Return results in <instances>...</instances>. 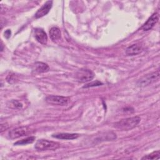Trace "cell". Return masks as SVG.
I'll return each mask as SVG.
<instances>
[{
    "label": "cell",
    "mask_w": 160,
    "mask_h": 160,
    "mask_svg": "<svg viewBox=\"0 0 160 160\" xmlns=\"http://www.w3.org/2000/svg\"><path fill=\"white\" fill-rule=\"evenodd\" d=\"M16 80H18L17 76H16L14 74H12V73L9 74L7 76V78H6V81H7L9 83H10V84H12V83L15 82Z\"/></svg>",
    "instance_id": "17"
},
{
    "label": "cell",
    "mask_w": 160,
    "mask_h": 160,
    "mask_svg": "<svg viewBox=\"0 0 160 160\" xmlns=\"http://www.w3.org/2000/svg\"><path fill=\"white\" fill-rule=\"evenodd\" d=\"M49 35L52 41H56L61 39V32L58 27H52L49 31Z\"/></svg>",
    "instance_id": "13"
},
{
    "label": "cell",
    "mask_w": 160,
    "mask_h": 160,
    "mask_svg": "<svg viewBox=\"0 0 160 160\" xmlns=\"http://www.w3.org/2000/svg\"><path fill=\"white\" fill-rule=\"evenodd\" d=\"M49 66L47 64L42 62H37L33 66V70L38 72H45L49 70Z\"/></svg>",
    "instance_id": "12"
},
{
    "label": "cell",
    "mask_w": 160,
    "mask_h": 160,
    "mask_svg": "<svg viewBox=\"0 0 160 160\" xmlns=\"http://www.w3.org/2000/svg\"><path fill=\"white\" fill-rule=\"evenodd\" d=\"M142 51V48L141 45L138 44H134L129 47H128L126 49V53L128 56H134L141 53Z\"/></svg>",
    "instance_id": "10"
},
{
    "label": "cell",
    "mask_w": 160,
    "mask_h": 160,
    "mask_svg": "<svg viewBox=\"0 0 160 160\" xmlns=\"http://www.w3.org/2000/svg\"><path fill=\"white\" fill-rule=\"evenodd\" d=\"M52 1H46L43 4V6L38 10V11L35 14V18H41V17L46 15L49 12L51 8H52Z\"/></svg>",
    "instance_id": "8"
},
{
    "label": "cell",
    "mask_w": 160,
    "mask_h": 160,
    "mask_svg": "<svg viewBox=\"0 0 160 160\" xmlns=\"http://www.w3.org/2000/svg\"><path fill=\"white\" fill-rule=\"evenodd\" d=\"M160 156V152L159 151H156L154 152H152V153L148 154L143 158H142V159H159Z\"/></svg>",
    "instance_id": "15"
},
{
    "label": "cell",
    "mask_w": 160,
    "mask_h": 160,
    "mask_svg": "<svg viewBox=\"0 0 160 160\" xmlns=\"http://www.w3.org/2000/svg\"><path fill=\"white\" fill-rule=\"evenodd\" d=\"M159 79V71L158 70L157 71L146 74L144 76H142L141 78H140L137 82V86L138 87L144 88L158 81Z\"/></svg>",
    "instance_id": "2"
},
{
    "label": "cell",
    "mask_w": 160,
    "mask_h": 160,
    "mask_svg": "<svg viewBox=\"0 0 160 160\" xmlns=\"http://www.w3.org/2000/svg\"><path fill=\"white\" fill-rule=\"evenodd\" d=\"M30 131V128L28 126L18 127L9 131V136L11 139H16L27 135Z\"/></svg>",
    "instance_id": "6"
},
{
    "label": "cell",
    "mask_w": 160,
    "mask_h": 160,
    "mask_svg": "<svg viewBox=\"0 0 160 160\" xmlns=\"http://www.w3.org/2000/svg\"><path fill=\"white\" fill-rule=\"evenodd\" d=\"M140 121L139 116H134L120 120L114 124V126L121 131H128L135 128Z\"/></svg>",
    "instance_id": "1"
},
{
    "label": "cell",
    "mask_w": 160,
    "mask_h": 160,
    "mask_svg": "<svg viewBox=\"0 0 160 160\" xmlns=\"http://www.w3.org/2000/svg\"><path fill=\"white\" fill-rule=\"evenodd\" d=\"M46 101L48 103L50 104L65 106L69 102V98L64 96L51 95V96H48L46 98Z\"/></svg>",
    "instance_id": "5"
},
{
    "label": "cell",
    "mask_w": 160,
    "mask_h": 160,
    "mask_svg": "<svg viewBox=\"0 0 160 160\" xmlns=\"http://www.w3.org/2000/svg\"><path fill=\"white\" fill-rule=\"evenodd\" d=\"M9 106L12 108H16V109H20L22 107V104L16 100H12L9 102Z\"/></svg>",
    "instance_id": "16"
},
{
    "label": "cell",
    "mask_w": 160,
    "mask_h": 160,
    "mask_svg": "<svg viewBox=\"0 0 160 160\" xmlns=\"http://www.w3.org/2000/svg\"><path fill=\"white\" fill-rule=\"evenodd\" d=\"M101 84H102V82L97 81L96 82H91L89 84H86V86H84L83 88H89V87H94V86H101Z\"/></svg>",
    "instance_id": "18"
},
{
    "label": "cell",
    "mask_w": 160,
    "mask_h": 160,
    "mask_svg": "<svg viewBox=\"0 0 160 160\" xmlns=\"http://www.w3.org/2000/svg\"><path fill=\"white\" fill-rule=\"evenodd\" d=\"M11 32L9 29H8L6 30L5 32H4V36L6 38H9L10 36H11Z\"/></svg>",
    "instance_id": "19"
},
{
    "label": "cell",
    "mask_w": 160,
    "mask_h": 160,
    "mask_svg": "<svg viewBox=\"0 0 160 160\" xmlns=\"http://www.w3.org/2000/svg\"><path fill=\"white\" fill-rule=\"evenodd\" d=\"M35 140V137L34 136H30L28 138H26L25 139H21L20 141H18L17 142H16L14 144V145H24V144H30L34 142V141Z\"/></svg>",
    "instance_id": "14"
},
{
    "label": "cell",
    "mask_w": 160,
    "mask_h": 160,
    "mask_svg": "<svg viewBox=\"0 0 160 160\" xmlns=\"http://www.w3.org/2000/svg\"><path fill=\"white\" fill-rule=\"evenodd\" d=\"M159 20V14L157 12L152 14L146 22L142 26L141 29L143 31H148L151 29Z\"/></svg>",
    "instance_id": "7"
},
{
    "label": "cell",
    "mask_w": 160,
    "mask_h": 160,
    "mask_svg": "<svg viewBox=\"0 0 160 160\" xmlns=\"http://www.w3.org/2000/svg\"><path fill=\"white\" fill-rule=\"evenodd\" d=\"M76 79L78 81L81 82H86L90 81L94 77V74L92 71L88 69H80L76 74Z\"/></svg>",
    "instance_id": "4"
},
{
    "label": "cell",
    "mask_w": 160,
    "mask_h": 160,
    "mask_svg": "<svg viewBox=\"0 0 160 160\" xmlns=\"http://www.w3.org/2000/svg\"><path fill=\"white\" fill-rule=\"evenodd\" d=\"M52 136L60 139L70 140L76 139L79 136V134L75 133H58L52 134Z\"/></svg>",
    "instance_id": "11"
},
{
    "label": "cell",
    "mask_w": 160,
    "mask_h": 160,
    "mask_svg": "<svg viewBox=\"0 0 160 160\" xmlns=\"http://www.w3.org/2000/svg\"><path fill=\"white\" fill-rule=\"evenodd\" d=\"M34 37L36 40L42 44H46L48 41V36L45 31L41 28H36L34 29Z\"/></svg>",
    "instance_id": "9"
},
{
    "label": "cell",
    "mask_w": 160,
    "mask_h": 160,
    "mask_svg": "<svg viewBox=\"0 0 160 160\" xmlns=\"http://www.w3.org/2000/svg\"><path fill=\"white\" fill-rule=\"evenodd\" d=\"M60 147V144L57 142L41 139L37 141L34 148L38 151H51L56 150Z\"/></svg>",
    "instance_id": "3"
}]
</instances>
